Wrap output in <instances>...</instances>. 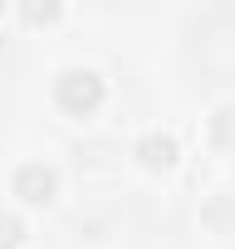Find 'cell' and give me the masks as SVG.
Instances as JSON below:
<instances>
[{
  "label": "cell",
  "mask_w": 235,
  "mask_h": 249,
  "mask_svg": "<svg viewBox=\"0 0 235 249\" xmlns=\"http://www.w3.org/2000/svg\"><path fill=\"white\" fill-rule=\"evenodd\" d=\"M225 117H230V112H225V107H215V117H211V132H215V142H225Z\"/></svg>",
  "instance_id": "cell-5"
},
{
  "label": "cell",
  "mask_w": 235,
  "mask_h": 249,
  "mask_svg": "<svg viewBox=\"0 0 235 249\" xmlns=\"http://www.w3.org/2000/svg\"><path fill=\"white\" fill-rule=\"evenodd\" d=\"M137 157H142L147 166H172V161H176V137L162 132V127H152V132L137 137Z\"/></svg>",
  "instance_id": "cell-3"
},
{
  "label": "cell",
  "mask_w": 235,
  "mask_h": 249,
  "mask_svg": "<svg viewBox=\"0 0 235 249\" xmlns=\"http://www.w3.org/2000/svg\"><path fill=\"white\" fill-rule=\"evenodd\" d=\"M25 239V220L20 215H5V210H0V249H15Z\"/></svg>",
  "instance_id": "cell-4"
},
{
  "label": "cell",
  "mask_w": 235,
  "mask_h": 249,
  "mask_svg": "<svg viewBox=\"0 0 235 249\" xmlns=\"http://www.w3.org/2000/svg\"><path fill=\"white\" fill-rule=\"evenodd\" d=\"M54 103L64 112H93L103 103V78L93 69H64L54 78Z\"/></svg>",
  "instance_id": "cell-1"
},
{
  "label": "cell",
  "mask_w": 235,
  "mask_h": 249,
  "mask_svg": "<svg viewBox=\"0 0 235 249\" xmlns=\"http://www.w3.org/2000/svg\"><path fill=\"white\" fill-rule=\"evenodd\" d=\"M10 186H15V196H20V200L39 205V200H49V196H54V186H59V181H54V171H49L44 161H25V166L15 171V181H10Z\"/></svg>",
  "instance_id": "cell-2"
}]
</instances>
